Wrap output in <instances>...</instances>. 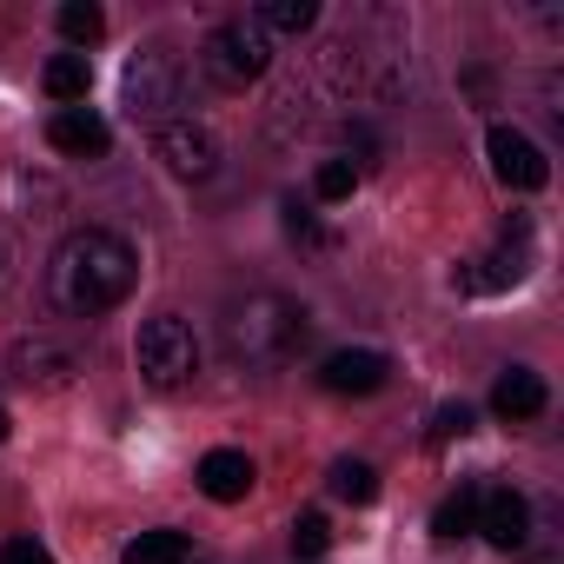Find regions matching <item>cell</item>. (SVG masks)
Segmentation results:
<instances>
[{
  "instance_id": "cell-16",
  "label": "cell",
  "mask_w": 564,
  "mask_h": 564,
  "mask_svg": "<svg viewBox=\"0 0 564 564\" xmlns=\"http://www.w3.org/2000/svg\"><path fill=\"white\" fill-rule=\"evenodd\" d=\"M186 557H193L186 531H140V538L127 544V557H120V564H186Z\"/></svg>"
},
{
  "instance_id": "cell-23",
  "label": "cell",
  "mask_w": 564,
  "mask_h": 564,
  "mask_svg": "<svg viewBox=\"0 0 564 564\" xmlns=\"http://www.w3.org/2000/svg\"><path fill=\"white\" fill-rule=\"evenodd\" d=\"M465 432H471V405H438V412H432V445L465 438Z\"/></svg>"
},
{
  "instance_id": "cell-9",
  "label": "cell",
  "mask_w": 564,
  "mask_h": 564,
  "mask_svg": "<svg viewBox=\"0 0 564 564\" xmlns=\"http://www.w3.org/2000/svg\"><path fill=\"white\" fill-rule=\"evenodd\" d=\"M386 379H392V359H386V352H366V346H346V352H333V359L319 366V386L339 392V399H366V392H379Z\"/></svg>"
},
{
  "instance_id": "cell-15",
  "label": "cell",
  "mask_w": 564,
  "mask_h": 564,
  "mask_svg": "<svg viewBox=\"0 0 564 564\" xmlns=\"http://www.w3.org/2000/svg\"><path fill=\"white\" fill-rule=\"evenodd\" d=\"M478 505H485V485L465 478V485L432 511V531H438V538H478Z\"/></svg>"
},
{
  "instance_id": "cell-4",
  "label": "cell",
  "mask_w": 564,
  "mask_h": 564,
  "mask_svg": "<svg viewBox=\"0 0 564 564\" xmlns=\"http://www.w3.org/2000/svg\"><path fill=\"white\" fill-rule=\"evenodd\" d=\"M133 359H140V379H147L153 392H180V386L199 372V339H193V326H186L180 313H160V319L140 326Z\"/></svg>"
},
{
  "instance_id": "cell-13",
  "label": "cell",
  "mask_w": 564,
  "mask_h": 564,
  "mask_svg": "<svg viewBox=\"0 0 564 564\" xmlns=\"http://www.w3.org/2000/svg\"><path fill=\"white\" fill-rule=\"evenodd\" d=\"M544 405H551V392H544V379H538L531 366H511V372L491 386V412H498L505 425H531Z\"/></svg>"
},
{
  "instance_id": "cell-12",
  "label": "cell",
  "mask_w": 564,
  "mask_h": 564,
  "mask_svg": "<svg viewBox=\"0 0 564 564\" xmlns=\"http://www.w3.org/2000/svg\"><path fill=\"white\" fill-rule=\"evenodd\" d=\"M47 140H54L61 153H74V160H100V153L113 147V133H107V120H100L94 107H61V113L47 120Z\"/></svg>"
},
{
  "instance_id": "cell-21",
  "label": "cell",
  "mask_w": 564,
  "mask_h": 564,
  "mask_svg": "<svg viewBox=\"0 0 564 564\" xmlns=\"http://www.w3.org/2000/svg\"><path fill=\"white\" fill-rule=\"evenodd\" d=\"M326 551H333L326 511H300V518H293V557H326Z\"/></svg>"
},
{
  "instance_id": "cell-17",
  "label": "cell",
  "mask_w": 564,
  "mask_h": 564,
  "mask_svg": "<svg viewBox=\"0 0 564 564\" xmlns=\"http://www.w3.org/2000/svg\"><path fill=\"white\" fill-rule=\"evenodd\" d=\"M41 80H47V94H54V100H87V87H94V67H87V54H54Z\"/></svg>"
},
{
  "instance_id": "cell-10",
  "label": "cell",
  "mask_w": 564,
  "mask_h": 564,
  "mask_svg": "<svg viewBox=\"0 0 564 564\" xmlns=\"http://www.w3.org/2000/svg\"><path fill=\"white\" fill-rule=\"evenodd\" d=\"M478 272H465L458 286L465 293H498V286H518L524 279V265H531V226H518V239L505 232V246L498 252H485V259H471Z\"/></svg>"
},
{
  "instance_id": "cell-8",
  "label": "cell",
  "mask_w": 564,
  "mask_h": 564,
  "mask_svg": "<svg viewBox=\"0 0 564 564\" xmlns=\"http://www.w3.org/2000/svg\"><path fill=\"white\" fill-rule=\"evenodd\" d=\"M478 531H485L498 551H524V544H531V498H524V491H511V485H485Z\"/></svg>"
},
{
  "instance_id": "cell-6",
  "label": "cell",
  "mask_w": 564,
  "mask_h": 564,
  "mask_svg": "<svg viewBox=\"0 0 564 564\" xmlns=\"http://www.w3.org/2000/svg\"><path fill=\"white\" fill-rule=\"evenodd\" d=\"M153 153H160L166 173H180V180H213V173H219V140H213V127H199V120H160V127H153Z\"/></svg>"
},
{
  "instance_id": "cell-14",
  "label": "cell",
  "mask_w": 564,
  "mask_h": 564,
  "mask_svg": "<svg viewBox=\"0 0 564 564\" xmlns=\"http://www.w3.org/2000/svg\"><path fill=\"white\" fill-rule=\"evenodd\" d=\"M199 491H206L213 505H239V498L252 491V458H246V452H226V445L206 452V458H199Z\"/></svg>"
},
{
  "instance_id": "cell-2",
  "label": "cell",
  "mask_w": 564,
  "mask_h": 564,
  "mask_svg": "<svg viewBox=\"0 0 564 564\" xmlns=\"http://www.w3.org/2000/svg\"><path fill=\"white\" fill-rule=\"evenodd\" d=\"M313 333V313L286 293H246L226 313V352L239 366H286Z\"/></svg>"
},
{
  "instance_id": "cell-19",
  "label": "cell",
  "mask_w": 564,
  "mask_h": 564,
  "mask_svg": "<svg viewBox=\"0 0 564 564\" xmlns=\"http://www.w3.org/2000/svg\"><path fill=\"white\" fill-rule=\"evenodd\" d=\"M333 498H346V505H372V498H379V471H372L366 458H339V465H333Z\"/></svg>"
},
{
  "instance_id": "cell-20",
  "label": "cell",
  "mask_w": 564,
  "mask_h": 564,
  "mask_svg": "<svg viewBox=\"0 0 564 564\" xmlns=\"http://www.w3.org/2000/svg\"><path fill=\"white\" fill-rule=\"evenodd\" d=\"M61 34H67L74 47H94V41L107 34V14L94 8V0H67V8H61Z\"/></svg>"
},
{
  "instance_id": "cell-7",
  "label": "cell",
  "mask_w": 564,
  "mask_h": 564,
  "mask_svg": "<svg viewBox=\"0 0 564 564\" xmlns=\"http://www.w3.org/2000/svg\"><path fill=\"white\" fill-rule=\"evenodd\" d=\"M485 153H491V173H498L511 193H538V186L551 180V160H544V153H538V140H531V133H518V127H491Z\"/></svg>"
},
{
  "instance_id": "cell-11",
  "label": "cell",
  "mask_w": 564,
  "mask_h": 564,
  "mask_svg": "<svg viewBox=\"0 0 564 564\" xmlns=\"http://www.w3.org/2000/svg\"><path fill=\"white\" fill-rule=\"evenodd\" d=\"M8 366H14L21 386H67L80 372V352L74 346H54V339H21Z\"/></svg>"
},
{
  "instance_id": "cell-1",
  "label": "cell",
  "mask_w": 564,
  "mask_h": 564,
  "mask_svg": "<svg viewBox=\"0 0 564 564\" xmlns=\"http://www.w3.org/2000/svg\"><path fill=\"white\" fill-rule=\"evenodd\" d=\"M133 279H140V252L107 226H80L47 259V300L67 319H100L133 293Z\"/></svg>"
},
{
  "instance_id": "cell-18",
  "label": "cell",
  "mask_w": 564,
  "mask_h": 564,
  "mask_svg": "<svg viewBox=\"0 0 564 564\" xmlns=\"http://www.w3.org/2000/svg\"><path fill=\"white\" fill-rule=\"evenodd\" d=\"M252 21H259L265 34H306V28L319 21V8H313V0H265Z\"/></svg>"
},
{
  "instance_id": "cell-22",
  "label": "cell",
  "mask_w": 564,
  "mask_h": 564,
  "mask_svg": "<svg viewBox=\"0 0 564 564\" xmlns=\"http://www.w3.org/2000/svg\"><path fill=\"white\" fill-rule=\"evenodd\" d=\"M352 186H359V166H352V160H326V166L313 173V193H319V199H346Z\"/></svg>"
},
{
  "instance_id": "cell-3",
  "label": "cell",
  "mask_w": 564,
  "mask_h": 564,
  "mask_svg": "<svg viewBox=\"0 0 564 564\" xmlns=\"http://www.w3.org/2000/svg\"><path fill=\"white\" fill-rule=\"evenodd\" d=\"M199 67H206L213 87L239 94V87H252V80L272 67V34H265L259 21H219V28L206 34V47H199Z\"/></svg>"
},
{
  "instance_id": "cell-24",
  "label": "cell",
  "mask_w": 564,
  "mask_h": 564,
  "mask_svg": "<svg viewBox=\"0 0 564 564\" xmlns=\"http://www.w3.org/2000/svg\"><path fill=\"white\" fill-rule=\"evenodd\" d=\"M0 564H54L34 538H14V544H0Z\"/></svg>"
},
{
  "instance_id": "cell-25",
  "label": "cell",
  "mask_w": 564,
  "mask_h": 564,
  "mask_svg": "<svg viewBox=\"0 0 564 564\" xmlns=\"http://www.w3.org/2000/svg\"><path fill=\"white\" fill-rule=\"evenodd\" d=\"M8 432H14V419H8V412H0V445H8Z\"/></svg>"
},
{
  "instance_id": "cell-5",
  "label": "cell",
  "mask_w": 564,
  "mask_h": 564,
  "mask_svg": "<svg viewBox=\"0 0 564 564\" xmlns=\"http://www.w3.org/2000/svg\"><path fill=\"white\" fill-rule=\"evenodd\" d=\"M180 94H186V67H180V54L173 47H140L133 61H127V107L133 113H166V107H180Z\"/></svg>"
}]
</instances>
